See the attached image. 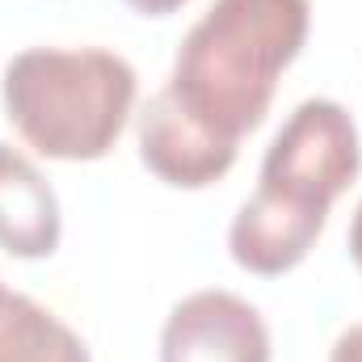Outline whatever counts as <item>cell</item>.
<instances>
[{
    "instance_id": "obj_1",
    "label": "cell",
    "mask_w": 362,
    "mask_h": 362,
    "mask_svg": "<svg viewBox=\"0 0 362 362\" xmlns=\"http://www.w3.org/2000/svg\"><path fill=\"white\" fill-rule=\"evenodd\" d=\"M308 30L312 0H215L181 38L160 97L194 131L240 152V139L266 122Z\"/></svg>"
},
{
    "instance_id": "obj_2",
    "label": "cell",
    "mask_w": 362,
    "mask_h": 362,
    "mask_svg": "<svg viewBox=\"0 0 362 362\" xmlns=\"http://www.w3.org/2000/svg\"><path fill=\"white\" fill-rule=\"evenodd\" d=\"M362 144L346 105L308 97L282 122L262 160L253 198L228 228V249L257 278L291 274L320 240L333 202L358 181Z\"/></svg>"
},
{
    "instance_id": "obj_3",
    "label": "cell",
    "mask_w": 362,
    "mask_h": 362,
    "mask_svg": "<svg viewBox=\"0 0 362 362\" xmlns=\"http://www.w3.org/2000/svg\"><path fill=\"white\" fill-rule=\"evenodd\" d=\"M135 68L105 47H30L8 59L0 101L47 160L89 165L114 152L135 110Z\"/></svg>"
},
{
    "instance_id": "obj_4",
    "label": "cell",
    "mask_w": 362,
    "mask_h": 362,
    "mask_svg": "<svg viewBox=\"0 0 362 362\" xmlns=\"http://www.w3.org/2000/svg\"><path fill=\"white\" fill-rule=\"evenodd\" d=\"M160 362H270V329L249 299L194 291L160 329Z\"/></svg>"
},
{
    "instance_id": "obj_5",
    "label": "cell",
    "mask_w": 362,
    "mask_h": 362,
    "mask_svg": "<svg viewBox=\"0 0 362 362\" xmlns=\"http://www.w3.org/2000/svg\"><path fill=\"white\" fill-rule=\"evenodd\" d=\"M139 160L148 165L152 177L173 189H206L219 177H228V169L236 165V152L194 131L156 93L139 114Z\"/></svg>"
},
{
    "instance_id": "obj_6",
    "label": "cell",
    "mask_w": 362,
    "mask_h": 362,
    "mask_svg": "<svg viewBox=\"0 0 362 362\" xmlns=\"http://www.w3.org/2000/svg\"><path fill=\"white\" fill-rule=\"evenodd\" d=\"M64 215L47 177L25 152L0 144V249L21 262H42L59 249Z\"/></svg>"
},
{
    "instance_id": "obj_7",
    "label": "cell",
    "mask_w": 362,
    "mask_h": 362,
    "mask_svg": "<svg viewBox=\"0 0 362 362\" xmlns=\"http://www.w3.org/2000/svg\"><path fill=\"white\" fill-rule=\"evenodd\" d=\"M0 362H89V350L51 308L0 286Z\"/></svg>"
},
{
    "instance_id": "obj_8",
    "label": "cell",
    "mask_w": 362,
    "mask_h": 362,
    "mask_svg": "<svg viewBox=\"0 0 362 362\" xmlns=\"http://www.w3.org/2000/svg\"><path fill=\"white\" fill-rule=\"evenodd\" d=\"M329 362H362V325H350V329L333 341Z\"/></svg>"
},
{
    "instance_id": "obj_9",
    "label": "cell",
    "mask_w": 362,
    "mask_h": 362,
    "mask_svg": "<svg viewBox=\"0 0 362 362\" xmlns=\"http://www.w3.org/2000/svg\"><path fill=\"white\" fill-rule=\"evenodd\" d=\"M122 4L144 13V17H169V13H177L181 4H189V0H122Z\"/></svg>"
},
{
    "instance_id": "obj_10",
    "label": "cell",
    "mask_w": 362,
    "mask_h": 362,
    "mask_svg": "<svg viewBox=\"0 0 362 362\" xmlns=\"http://www.w3.org/2000/svg\"><path fill=\"white\" fill-rule=\"evenodd\" d=\"M350 257L358 262V270H362V202L354 206V219H350Z\"/></svg>"
}]
</instances>
